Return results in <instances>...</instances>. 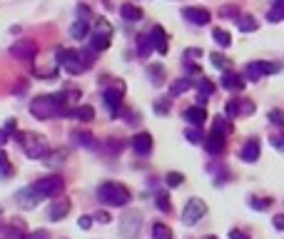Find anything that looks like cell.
I'll list each match as a JSON object with an SVG mask.
<instances>
[{"instance_id":"1","label":"cell","mask_w":284,"mask_h":239,"mask_svg":"<svg viewBox=\"0 0 284 239\" xmlns=\"http://www.w3.org/2000/svg\"><path fill=\"white\" fill-rule=\"evenodd\" d=\"M30 115L35 120H50V117H62V115H70L68 112V102L62 100V95H38L30 102Z\"/></svg>"},{"instance_id":"2","label":"cell","mask_w":284,"mask_h":239,"mask_svg":"<svg viewBox=\"0 0 284 239\" xmlns=\"http://www.w3.org/2000/svg\"><path fill=\"white\" fill-rule=\"evenodd\" d=\"M97 200L105 207H125L133 200V194H130V189L120 182H102L97 187Z\"/></svg>"},{"instance_id":"3","label":"cell","mask_w":284,"mask_h":239,"mask_svg":"<svg viewBox=\"0 0 284 239\" xmlns=\"http://www.w3.org/2000/svg\"><path fill=\"white\" fill-rule=\"evenodd\" d=\"M90 60L93 55L90 53H77V50H57V62L62 65L65 70H68L70 75H80L85 73L87 68H90Z\"/></svg>"},{"instance_id":"4","label":"cell","mask_w":284,"mask_h":239,"mask_svg":"<svg viewBox=\"0 0 284 239\" xmlns=\"http://www.w3.org/2000/svg\"><path fill=\"white\" fill-rule=\"evenodd\" d=\"M20 140V147L23 152L30 157V160H45L50 155V147H48V140L42 135H33V132H20L18 135Z\"/></svg>"},{"instance_id":"5","label":"cell","mask_w":284,"mask_h":239,"mask_svg":"<svg viewBox=\"0 0 284 239\" xmlns=\"http://www.w3.org/2000/svg\"><path fill=\"white\" fill-rule=\"evenodd\" d=\"M120 239H137L142 229V212L140 209H125L120 217Z\"/></svg>"},{"instance_id":"6","label":"cell","mask_w":284,"mask_h":239,"mask_svg":"<svg viewBox=\"0 0 284 239\" xmlns=\"http://www.w3.org/2000/svg\"><path fill=\"white\" fill-rule=\"evenodd\" d=\"M122 95H125V85H122V80H115L113 88H107V90L102 92V100H105V107H107V112H110V117H120Z\"/></svg>"},{"instance_id":"7","label":"cell","mask_w":284,"mask_h":239,"mask_svg":"<svg viewBox=\"0 0 284 239\" xmlns=\"http://www.w3.org/2000/svg\"><path fill=\"white\" fill-rule=\"evenodd\" d=\"M205 214H207V204H205L200 197H192V200L185 204V209H182V222H185L187 227H192V224H197Z\"/></svg>"},{"instance_id":"8","label":"cell","mask_w":284,"mask_h":239,"mask_svg":"<svg viewBox=\"0 0 284 239\" xmlns=\"http://www.w3.org/2000/svg\"><path fill=\"white\" fill-rule=\"evenodd\" d=\"M35 184V189L42 194V197H55V194H60L62 189H65V182H62V177H57V175H50V177H42V180H38V182H33Z\"/></svg>"},{"instance_id":"9","label":"cell","mask_w":284,"mask_h":239,"mask_svg":"<svg viewBox=\"0 0 284 239\" xmlns=\"http://www.w3.org/2000/svg\"><path fill=\"white\" fill-rule=\"evenodd\" d=\"M42 200H45V197H42V194L35 189V184H28V187H23V189L15 194V202L23 207V209H35Z\"/></svg>"},{"instance_id":"10","label":"cell","mask_w":284,"mask_h":239,"mask_svg":"<svg viewBox=\"0 0 284 239\" xmlns=\"http://www.w3.org/2000/svg\"><path fill=\"white\" fill-rule=\"evenodd\" d=\"M10 55L18 57V60L30 62L38 55V45H35L33 40H18V42H13V45H10Z\"/></svg>"},{"instance_id":"11","label":"cell","mask_w":284,"mask_h":239,"mask_svg":"<svg viewBox=\"0 0 284 239\" xmlns=\"http://www.w3.org/2000/svg\"><path fill=\"white\" fill-rule=\"evenodd\" d=\"M130 147L135 149V155L147 157L150 152H152V147H155V142H152V135L150 132H137L133 140H130Z\"/></svg>"},{"instance_id":"12","label":"cell","mask_w":284,"mask_h":239,"mask_svg":"<svg viewBox=\"0 0 284 239\" xmlns=\"http://www.w3.org/2000/svg\"><path fill=\"white\" fill-rule=\"evenodd\" d=\"M182 18L187 20V23L197 25V28L207 25L209 20H212V15H209V13H207L205 8H185V10H182Z\"/></svg>"},{"instance_id":"13","label":"cell","mask_w":284,"mask_h":239,"mask_svg":"<svg viewBox=\"0 0 284 239\" xmlns=\"http://www.w3.org/2000/svg\"><path fill=\"white\" fill-rule=\"evenodd\" d=\"M182 117H185V122H189L192 127H202L205 122H207V110L202 105H192V107H187V110L182 112Z\"/></svg>"},{"instance_id":"14","label":"cell","mask_w":284,"mask_h":239,"mask_svg":"<svg viewBox=\"0 0 284 239\" xmlns=\"http://www.w3.org/2000/svg\"><path fill=\"white\" fill-rule=\"evenodd\" d=\"M227 142H225V135L220 132H209L207 140H205V149L209 152V155H220V152H225Z\"/></svg>"},{"instance_id":"15","label":"cell","mask_w":284,"mask_h":239,"mask_svg":"<svg viewBox=\"0 0 284 239\" xmlns=\"http://www.w3.org/2000/svg\"><path fill=\"white\" fill-rule=\"evenodd\" d=\"M222 88L225 90H229V92H237V90H242L245 88V80H242V75H237V73H232V70H227V73H222Z\"/></svg>"},{"instance_id":"16","label":"cell","mask_w":284,"mask_h":239,"mask_svg":"<svg viewBox=\"0 0 284 239\" xmlns=\"http://www.w3.org/2000/svg\"><path fill=\"white\" fill-rule=\"evenodd\" d=\"M68 212H70V200H57L48 209V220L60 222V220H65V214H68Z\"/></svg>"},{"instance_id":"17","label":"cell","mask_w":284,"mask_h":239,"mask_svg":"<svg viewBox=\"0 0 284 239\" xmlns=\"http://www.w3.org/2000/svg\"><path fill=\"white\" fill-rule=\"evenodd\" d=\"M259 152H262L259 140H247L245 147L239 149V157H242L245 162H257V160H259Z\"/></svg>"},{"instance_id":"18","label":"cell","mask_w":284,"mask_h":239,"mask_svg":"<svg viewBox=\"0 0 284 239\" xmlns=\"http://www.w3.org/2000/svg\"><path fill=\"white\" fill-rule=\"evenodd\" d=\"M8 239H28V229L23 220H10V224L3 229Z\"/></svg>"},{"instance_id":"19","label":"cell","mask_w":284,"mask_h":239,"mask_svg":"<svg viewBox=\"0 0 284 239\" xmlns=\"http://www.w3.org/2000/svg\"><path fill=\"white\" fill-rule=\"evenodd\" d=\"M192 88H197V82L189 80V77L174 80V82L170 85V97H177V95H182V92H187V90H192Z\"/></svg>"},{"instance_id":"20","label":"cell","mask_w":284,"mask_h":239,"mask_svg":"<svg viewBox=\"0 0 284 239\" xmlns=\"http://www.w3.org/2000/svg\"><path fill=\"white\" fill-rule=\"evenodd\" d=\"M70 140L75 142V145H80V147H85V149H95L97 147V142H95V137L90 135V132H70Z\"/></svg>"},{"instance_id":"21","label":"cell","mask_w":284,"mask_h":239,"mask_svg":"<svg viewBox=\"0 0 284 239\" xmlns=\"http://www.w3.org/2000/svg\"><path fill=\"white\" fill-rule=\"evenodd\" d=\"M152 50H155V45H152V35L150 33H140L137 35V55L140 57H147Z\"/></svg>"},{"instance_id":"22","label":"cell","mask_w":284,"mask_h":239,"mask_svg":"<svg viewBox=\"0 0 284 239\" xmlns=\"http://www.w3.org/2000/svg\"><path fill=\"white\" fill-rule=\"evenodd\" d=\"M150 35H152V45L157 48V53L165 55V53H167V35H165V30H162L160 25H155V30H152Z\"/></svg>"},{"instance_id":"23","label":"cell","mask_w":284,"mask_h":239,"mask_svg":"<svg viewBox=\"0 0 284 239\" xmlns=\"http://www.w3.org/2000/svg\"><path fill=\"white\" fill-rule=\"evenodd\" d=\"M120 15H122V20H127V23H135V20L142 18V10L137 5H133V3H122L120 5Z\"/></svg>"},{"instance_id":"24","label":"cell","mask_w":284,"mask_h":239,"mask_svg":"<svg viewBox=\"0 0 284 239\" xmlns=\"http://www.w3.org/2000/svg\"><path fill=\"white\" fill-rule=\"evenodd\" d=\"M245 75H247V80L249 82H257V80H262V77H265L267 73H265V62H249L247 65V70H245Z\"/></svg>"},{"instance_id":"25","label":"cell","mask_w":284,"mask_h":239,"mask_svg":"<svg viewBox=\"0 0 284 239\" xmlns=\"http://www.w3.org/2000/svg\"><path fill=\"white\" fill-rule=\"evenodd\" d=\"M65 160H68V149H55V152H50V155L45 157V165L50 167V169H55V167H62L65 165Z\"/></svg>"},{"instance_id":"26","label":"cell","mask_w":284,"mask_h":239,"mask_svg":"<svg viewBox=\"0 0 284 239\" xmlns=\"http://www.w3.org/2000/svg\"><path fill=\"white\" fill-rule=\"evenodd\" d=\"M70 115H73L75 120H80V122H93V120H95V107H90V105H80V107H75Z\"/></svg>"},{"instance_id":"27","label":"cell","mask_w":284,"mask_h":239,"mask_svg":"<svg viewBox=\"0 0 284 239\" xmlns=\"http://www.w3.org/2000/svg\"><path fill=\"white\" fill-rule=\"evenodd\" d=\"M237 28L242 30V33H254V30L259 28V23H257L252 15H239V18H237Z\"/></svg>"},{"instance_id":"28","label":"cell","mask_w":284,"mask_h":239,"mask_svg":"<svg viewBox=\"0 0 284 239\" xmlns=\"http://www.w3.org/2000/svg\"><path fill=\"white\" fill-rule=\"evenodd\" d=\"M197 90H200V102L197 105L205 107V97H209L214 92V82H209L207 77H202V80H197Z\"/></svg>"},{"instance_id":"29","label":"cell","mask_w":284,"mask_h":239,"mask_svg":"<svg viewBox=\"0 0 284 239\" xmlns=\"http://www.w3.org/2000/svg\"><path fill=\"white\" fill-rule=\"evenodd\" d=\"M212 40H214L220 48H229V45H232V35H229L227 30H222V28H214V30H212Z\"/></svg>"},{"instance_id":"30","label":"cell","mask_w":284,"mask_h":239,"mask_svg":"<svg viewBox=\"0 0 284 239\" xmlns=\"http://www.w3.org/2000/svg\"><path fill=\"white\" fill-rule=\"evenodd\" d=\"M147 77H150L152 85H162L165 82V68H162V65H150V68H147Z\"/></svg>"},{"instance_id":"31","label":"cell","mask_w":284,"mask_h":239,"mask_svg":"<svg viewBox=\"0 0 284 239\" xmlns=\"http://www.w3.org/2000/svg\"><path fill=\"white\" fill-rule=\"evenodd\" d=\"M107 48H110V37H107V35H90V50L102 53Z\"/></svg>"},{"instance_id":"32","label":"cell","mask_w":284,"mask_h":239,"mask_svg":"<svg viewBox=\"0 0 284 239\" xmlns=\"http://www.w3.org/2000/svg\"><path fill=\"white\" fill-rule=\"evenodd\" d=\"M70 33H73L75 40H85L87 33H90V23H87V20H75V25H73Z\"/></svg>"},{"instance_id":"33","label":"cell","mask_w":284,"mask_h":239,"mask_svg":"<svg viewBox=\"0 0 284 239\" xmlns=\"http://www.w3.org/2000/svg\"><path fill=\"white\" fill-rule=\"evenodd\" d=\"M152 239H172V229L162 222H155L152 224Z\"/></svg>"},{"instance_id":"34","label":"cell","mask_w":284,"mask_h":239,"mask_svg":"<svg viewBox=\"0 0 284 239\" xmlns=\"http://www.w3.org/2000/svg\"><path fill=\"white\" fill-rule=\"evenodd\" d=\"M93 35H107V37H110V35H113V25L107 23L105 18H97V20H95V30H93Z\"/></svg>"},{"instance_id":"35","label":"cell","mask_w":284,"mask_h":239,"mask_svg":"<svg viewBox=\"0 0 284 239\" xmlns=\"http://www.w3.org/2000/svg\"><path fill=\"white\" fill-rule=\"evenodd\" d=\"M212 132H220V135H229L232 132V125L225 120V117H214V127Z\"/></svg>"},{"instance_id":"36","label":"cell","mask_w":284,"mask_h":239,"mask_svg":"<svg viewBox=\"0 0 284 239\" xmlns=\"http://www.w3.org/2000/svg\"><path fill=\"white\" fill-rule=\"evenodd\" d=\"M185 137L192 142V145H200V142H205L207 137L200 132V127H189V129H185Z\"/></svg>"},{"instance_id":"37","label":"cell","mask_w":284,"mask_h":239,"mask_svg":"<svg viewBox=\"0 0 284 239\" xmlns=\"http://www.w3.org/2000/svg\"><path fill=\"white\" fill-rule=\"evenodd\" d=\"M165 182H167V187H182V182H185V175L182 172H167V177H165Z\"/></svg>"},{"instance_id":"38","label":"cell","mask_w":284,"mask_h":239,"mask_svg":"<svg viewBox=\"0 0 284 239\" xmlns=\"http://www.w3.org/2000/svg\"><path fill=\"white\" fill-rule=\"evenodd\" d=\"M209 60H212V65H214L217 70L227 73V65H229V60H227L225 55H220V53H212V55H209Z\"/></svg>"},{"instance_id":"39","label":"cell","mask_w":284,"mask_h":239,"mask_svg":"<svg viewBox=\"0 0 284 239\" xmlns=\"http://www.w3.org/2000/svg\"><path fill=\"white\" fill-rule=\"evenodd\" d=\"M60 95H62V100L68 102V105H73L75 100H80V90H77V88H65Z\"/></svg>"},{"instance_id":"40","label":"cell","mask_w":284,"mask_h":239,"mask_svg":"<svg viewBox=\"0 0 284 239\" xmlns=\"http://www.w3.org/2000/svg\"><path fill=\"white\" fill-rule=\"evenodd\" d=\"M237 105H239V115H252L254 112V102L252 100H237Z\"/></svg>"},{"instance_id":"41","label":"cell","mask_w":284,"mask_h":239,"mask_svg":"<svg viewBox=\"0 0 284 239\" xmlns=\"http://www.w3.org/2000/svg\"><path fill=\"white\" fill-rule=\"evenodd\" d=\"M155 112H157V115H167V112H170V97L155 100Z\"/></svg>"},{"instance_id":"42","label":"cell","mask_w":284,"mask_h":239,"mask_svg":"<svg viewBox=\"0 0 284 239\" xmlns=\"http://www.w3.org/2000/svg\"><path fill=\"white\" fill-rule=\"evenodd\" d=\"M269 122L274 127H284V110H272L269 112Z\"/></svg>"},{"instance_id":"43","label":"cell","mask_w":284,"mask_h":239,"mask_svg":"<svg viewBox=\"0 0 284 239\" xmlns=\"http://www.w3.org/2000/svg\"><path fill=\"white\" fill-rule=\"evenodd\" d=\"M249 207H252V209H257V212H262V209H267V207H269V200L252 197V200H249Z\"/></svg>"},{"instance_id":"44","label":"cell","mask_w":284,"mask_h":239,"mask_svg":"<svg viewBox=\"0 0 284 239\" xmlns=\"http://www.w3.org/2000/svg\"><path fill=\"white\" fill-rule=\"evenodd\" d=\"M267 20L269 23H279V20H284V8H272L267 13Z\"/></svg>"},{"instance_id":"45","label":"cell","mask_w":284,"mask_h":239,"mask_svg":"<svg viewBox=\"0 0 284 239\" xmlns=\"http://www.w3.org/2000/svg\"><path fill=\"white\" fill-rule=\"evenodd\" d=\"M157 207H160L162 212H170V209H172V204H170V197H167L165 192H160V194H157Z\"/></svg>"},{"instance_id":"46","label":"cell","mask_w":284,"mask_h":239,"mask_svg":"<svg viewBox=\"0 0 284 239\" xmlns=\"http://www.w3.org/2000/svg\"><path fill=\"white\" fill-rule=\"evenodd\" d=\"M225 112H227V117H239V105H237V100H229L227 102Z\"/></svg>"},{"instance_id":"47","label":"cell","mask_w":284,"mask_h":239,"mask_svg":"<svg viewBox=\"0 0 284 239\" xmlns=\"http://www.w3.org/2000/svg\"><path fill=\"white\" fill-rule=\"evenodd\" d=\"M200 55H202V50H200V48H189V50H185V55H182V60H185L187 65H189V60H197Z\"/></svg>"},{"instance_id":"48","label":"cell","mask_w":284,"mask_h":239,"mask_svg":"<svg viewBox=\"0 0 284 239\" xmlns=\"http://www.w3.org/2000/svg\"><path fill=\"white\" fill-rule=\"evenodd\" d=\"M28 239H50V232L48 229H35L28 234Z\"/></svg>"},{"instance_id":"49","label":"cell","mask_w":284,"mask_h":239,"mask_svg":"<svg viewBox=\"0 0 284 239\" xmlns=\"http://www.w3.org/2000/svg\"><path fill=\"white\" fill-rule=\"evenodd\" d=\"M15 129H18V120H15V117H10V120H5V132H8V135H13V132H15Z\"/></svg>"},{"instance_id":"50","label":"cell","mask_w":284,"mask_h":239,"mask_svg":"<svg viewBox=\"0 0 284 239\" xmlns=\"http://www.w3.org/2000/svg\"><path fill=\"white\" fill-rule=\"evenodd\" d=\"M0 169H3L5 175H8V172H10V167H8V155H5L3 149H0Z\"/></svg>"},{"instance_id":"51","label":"cell","mask_w":284,"mask_h":239,"mask_svg":"<svg viewBox=\"0 0 284 239\" xmlns=\"http://www.w3.org/2000/svg\"><path fill=\"white\" fill-rule=\"evenodd\" d=\"M77 224H80V229H90V227H93V217H87V214L80 217V222H77Z\"/></svg>"},{"instance_id":"52","label":"cell","mask_w":284,"mask_h":239,"mask_svg":"<svg viewBox=\"0 0 284 239\" xmlns=\"http://www.w3.org/2000/svg\"><path fill=\"white\" fill-rule=\"evenodd\" d=\"M272 224H274V229H284V214H274V220H272Z\"/></svg>"},{"instance_id":"53","label":"cell","mask_w":284,"mask_h":239,"mask_svg":"<svg viewBox=\"0 0 284 239\" xmlns=\"http://www.w3.org/2000/svg\"><path fill=\"white\" fill-rule=\"evenodd\" d=\"M95 220L100 224H107V222H110V214H107V212H95Z\"/></svg>"},{"instance_id":"54","label":"cell","mask_w":284,"mask_h":239,"mask_svg":"<svg viewBox=\"0 0 284 239\" xmlns=\"http://www.w3.org/2000/svg\"><path fill=\"white\" fill-rule=\"evenodd\" d=\"M229 239H249V237H247L245 232H239V229H232V232H229Z\"/></svg>"},{"instance_id":"55","label":"cell","mask_w":284,"mask_h":239,"mask_svg":"<svg viewBox=\"0 0 284 239\" xmlns=\"http://www.w3.org/2000/svg\"><path fill=\"white\" fill-rule=\"evenodd\" d=\"M220 13H222V15H234V18H239V13H237V8H229V5H227V8H222Z\"/></svg>"},{"instance_id":"56","label":"cell","mask_w":284,"mask_h":239,"mask_svg":"<svg viewBox=\"0 0 284 239\" xmlns=\"http://www.w3.org/2000/svg\"><path fill=\"white\" fill-rule=\"evenodd\" d=\"M8 142V132H5V129H0V147H3Z\"/></svg>"},{"instance_id":"57","label":"cell","mask_w":284,"mask_h":239,"mask_svg":"<svg viewBox=\"0 0 284 239\" xmlns=\"http://www.w3.org/2000/svg\"><path fill=\"white\" fill-rule=\"evenodd\" d=\"M274 3V8H284V0H272Z\"/></svg>"},{"instance_id":"58","label":"cell","mask_w":284,"mask_h":239,"mask_svg":"<svg viewBox=\"0 0 284 239\" xmlns=\"http://www.w3.org/2000/svg\"><path fill=\"white\" fill-rule=\"evenodd\" d=\"M0 217H3V209H0ZM0 229H5V227H3V224H0Z\"/></svg>"},{"instance_id":"59","label":"cell","mask_w":284,"mask_h":239,"mask_svg":"<svg viewBox=\"0 0 284 239\" xmlns=\"http://www.w3.org/2000/svg\"><path fill=\"white\" fill-rule=\"evenodd\" d=\"M205 239H217V237H205Z\"/></svg>"}]
</instances>
